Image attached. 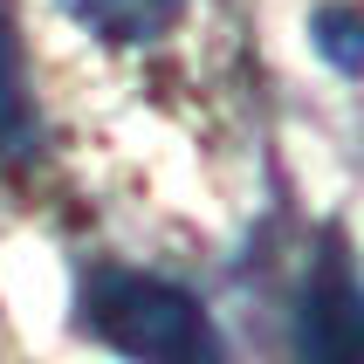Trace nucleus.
<instances>
[{"mask_svg": "<svg viewBox=\"0 0 364 364\" xmlns=\"http://www.w3.org/2000/svg\"><path fill=\"white\" fill-rule=\"evenodd\" d=\"M82 323L131 364H220V330L206 303L159 275L97 268L82 289Z\"/></svg>", "mask_w": 364, "mask_h": 364, "instance_id": "nucleus-1", "label": "nucleus"}, {"mask_svg": "<svg viewBox=\"0 0 364 364\" xmlns=\"http://www.w3.org/2000/svg\"><path fill=\"white\" fill-rule=\"evenodd\" d=\"M69 14L90 28L97 41H117V48H138V41H159L179 14V0H62Z\"/></svg>", "mask_w": 364, "mask_h": 364, "instance_id": "nucleus-3", "label": "nucleus"}, {"mask_svg": "<svg viewBox=\"0 0 364 364\" xmlns=\"http://www.w3.org/2000/svg\"><path fill=\"white\" fill-rule=\"evenodd\" d=\"M309 28H316V41H323V55L337 62V69H358V48H364V28H358V14H350V7H323V14L309 21Z\"/></svg>", "mask_w": 364, "mask_h": 364, "instance_id": "nucleus-5", "label": "nucleus"}, {"mask_svg": "<svg viewBox=\"0 0 364 364\" xmlns=\"http://www.w3.org/2000/svg\"><path fill=\"white\" fill-rule=\"evenodd\" d=\"M296 350L303 364H364V303L350 282V255L330 234L323 241V268L303 289V316H296Z\"/></svg>", "mask_w": 364, "mask_h": 364, "instance_id": "nucleus-2", "label": "nucleus"}, {"mask_svg": "<svg viewBox=\"0 0 364 364\" xmlns=\"http://www.w3.org/2000/svg\"><path fill=\"white\" fill-rule=\"evenodd\" d=\"M0 144L28 151V90H21V48L7 28V7H0Z\"/></svg>", "mask_w": 364, "mask_h": 364, "instance_id": "nucleus-4", "label": "nucleus"}]
</instances>
